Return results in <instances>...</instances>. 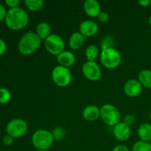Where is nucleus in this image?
<instances>
[{"instance_id":"obj_19","label":"nucleus","mask_w":151,"mask_h":151,"mask_svg":"<svg viewBox=\"0 0 151 151\" xmlns=\"http://www.w3.org/2000/svg\"><path fill=\"white\" fill-rule=\"evenodd\" d=\"M138 81L142 86L151 88V70L144 69L139 74Z\"/></svg>"},{"instance_id":"obj_2","label":"nucleus","mask_w":151,"mask_h":151,"mask_svg":"<svg viewBox=\"0 0 151 151\" xmlns=\"http://www.w3.org/2000/svg\"><path fill=\"white\" fill-rule=\"evenodd\" d=\"M41 41L42 40L35 32H27L24 34L19 40L18 48L24 55H30L39 48Z\"/></svg>"},{"instance_id":"obj_20","label":"nucleus","mask_w":151,"mask_h":151,"mask_svg":"<svg viewBox=\"0 0 151 151\" xmlns=\"http://www.w3.org/2000/svg\"><path fill=\"white\" fill-rule=\"evenodd\" d=\"M100 54V50L98 47L94 44L88 46L85 50V56L87 61H95V59Z\"/></svg>"},{"instance_id":"obj_18","label":"nucleus","mask_w":151,"mask_h":151,"mask_svg":"<svg viewBox=\"0 0 151 151\" xmlns=\"http://www.w3.org/2000/svg\"><path fill=\"white\" fill-rule=\"evenodd\" d=\"M139 137L141 141H151V125L149 123H143L139 127L137 131Z\"/></svg>"},{"instance_id":"obj_1","label":"nucleus","mask_w":151,"mask_h":151,"mask_svg":"<svg viewBox=\"0 0 151 151\" xmlns=\"http://www.w3.org/2000/svg\"><path fill=\"white\" fill-rule=\"evenodd\" d=\"M5 24L12 30H19L27 25L29 22V15L22 7L9 9L7 12Z\"/></svg>"},{"instance_id":"obj_22","label":"nucleus","mask_w":151,"mask_h":151,"mask_svg":"<svg viewBox=\"0 0 151 151\" xmlns=\"http://www.w3.org/2000/svg\"><path fill=\"white\" fill-rule=\"evenodd\" d=\"M114 44H115V40L113 37L111 36V35L105 36L104 38L102 39L101 44H100V47H101V51L102 50H106V49L114 48Z\"/></svg>"},{"instance_id":"obj_16","label":"nucleus","mask_w":151,"mask_h":151,"mask_svg":"<svg viewBox=\"0 0 151 151\" xmlns=\"http://www.w3.org/2000/svg\"><path fill=\"white\" fill-rule=\"evenodd\" d=\"M85 41V37L80 32H75L71 35L69 39V45L73 50H78L82 47Z\"/></svg>"},{"instance_id":"obj_32","label":"nucleus","mask_w":151,"mask_h":151,"mask_svg":"<svg viewBox=\"0 0 151 151\" xmlns=\"http://www.w3.org/2000/svg\"><path fill=\"white\" fill-rule=\"evenodd\" d=\"M112 151H130L129 148L125 145H118L115 146Z\"/></svg>"},{"instance_id":"obj_39","label":"nucleus","mask_w":151,"mask_h":151,"mask_svg":"<svg viewBox=\"0 0 151 151\" xmlns=\"http://www.w3.org/2000/svg\"><path fill=\"white\" fill-rule=\"evenodd\" d=\"M0 75H1V72H0Z\"/></svg>"},{"instance_id":"obj_30","label":"nucleus","mask_w":151,"mask_h":151,"mask_svg":"<svg viewBox=\"0 0 151 151\" xmlns=\"http://www.w3.org/2000/svg\"><path fill=\"white\" fill-rule=\"evenodd\" d=\"M7 12V11L6 10L4 6H3L1 4H0V22H1V21L5 19Z\"/></svg>"},{"instance_id":"obj_10","label":"nucleus","mask_w":151,"mask_h":151,"mask_svg":"<svg viewBox=\"0 0 151 151\" xmlns=\"http://www.w3.org/2000/svg\"><path fill=\"white\" fill-rule=\"evenodd\" d=\"M131 128L124 122H120L114 126L113 134L115 138L120 142H125L131 137Z\"/></svg>"},{"instance_id":"obj_21","label":"nucleus","mask_w":151,"mask_h":151,"mask_svg":"<svg viewBox=\"0 0 151 151\" xmlns=\"http://www.w3.org/2000/svg\"><path fill=\"white\" fill-rule=\"evenodd\" d=\"M24 4L31 11H38L44 6V1L42 0H26Z\"/></svg>"},{"instance_id":"obj_33","label":"nucleus","mask_w":151,"mask_h":151,"mask_svg":"<svg viewBox=\"0 0 151 151\" xmlns=\"http://www.w3.org/2000/svg\"><path fill=\"white\" fill-rule=\"evenodd\" d=\"M139 4L142 7H147L150 4V0H142V1H139Z\"/></svg>"},{"instance_id":"obj_34","label":"nucleus","mask_w":151,"mask_h":151,"mask_svg":"<svg viewBox=\"0 0 151 151\" xmlns=\"http://www.w3.org/2000/svg\"><path fill=\"white\" fill-rule=\"evenodd\" d=\"M149 23H150V24L151 25V16H150V19H149Z\"/></svg>"},{"instance_id":"obj_26","label":"nucleus","mask_w":151,"mask_h":151,"mask_svg":"<svg viewBox=\"0 0 151 151\" xmlns=\"http://www.w3.org/2000/svg\"><path fill=\"white\" fill-rule=\"evenodd\" d=\"M109 19V16L106 12L101 11L100 14L98 15V16H97V19H98L99 22H101V23H106V22H108Z\"/></svg>"},{"instance_id":"obj_4","label":"nucleus","mask_w":151,"mask_h":151,"mask_svg":"<svg viewBox=\"0 0 151 151\" xmlns=\"http://www.w3.org/2000/svg\"><path fill=\"white\" fill-rule=\"evenodd\" d=\"M100 118L109 126H115L120 122L121 114L116 106L105 104L100 108Z\"/></svg>"},{"instance_id":"obj_7","label":"nucleus","mask_w":151,"mask_h":151,"mask_svg":"<svg viewBox=\"0 0 151 151\" xmlns=\"http://www.w3.org/2000/svg\"><path fill=\"white\" fill-rule=\"evenodd\" d=\"M44 46L50 54L58 56L64 51L65 43L60 35L52 33L44 40Z\"/></svg>"},{"instance_id":"obj_9","label":"nucleus","mask_w":151,"mask_h":151,"mask_svg":"<svg viewBox=\"0 0 151 151\" xmlns=\"http://www.w3.org/2000/svg\"><path fill=\"white\" fill-rule=\"evenodd\" d=\"M84 76L91 81H97L101 78L102 70L98 63L95 61H86L82 66Z\"/></svg>"},{"instance_id":"obj_25","label":"nucleus","mask_w":151,"mask_h":151,"mask_svg":"<svg viewBox=\"0 0 151 151\" xmlns=\"http://www.w3.org/2000/svg\"><path fill=\"white\" fill-rule=\"evenodd\" d=\"M52 134L53 138L55 140H60L66 135V131L63 127L57 126L53 129Z\"/></svg>"},{"instance_id":"obj_14","label":"nucleus","mask_w":151,"mask_h":151,"mask_svg":"<svg viewBox=\"0 0 151 151\" xmlns=\"http://www.w3.org/2000/svg\"><path fill=\"white\" fill-rule=\"evenodd\" d=\"M84 119L89 122H94L100 117V109L95 105H88L82 112Z\"/></svg>"},{"instance_id":"obj_23","label":"nucleus","mask_w":151,"mask_h":151,"mask_svg":"<svg viewBox=\"0 0 151 151\" xmlns=\"http://www.w3.org/2000/svg\"><path fill=\"white\" fill-rule=\"evenodd\" d=\"M132 151H151L150 143L144 141H138L133 145Z\"/></svg>"},{"instance_id":"obj_28","label":"nucleus","mask_w":151,"mask_h":151,"mask_svg":"<svg viewBox=\"0 0 151 151\" xmlns=\"http://www.w3.org/2000/svg\"><path fill=\"white\" fill-rule=\"evenodd\" d=\"M13 139H14V138H13L11 136L8 135V134H6V135L4 136V137H3L2 143L6 146H10L13 145Z\"/></svg>"},{"instance_id":"obj_12","label":"nucleus","mask_w":151,"mask_h":151,"mask_svg":"<svg viewBox=\"0 0 151 151\" xmlns=\"http://www.w3.org/2000/svg\"><path fill=\"white\" fill-rule=\"evenodd\" d=\"M98 30V24L92 20L83 21L79 26V32L84 37L94 36L97 33Z\"/></svg>"},{"instance_id":"obj_29","label":"nucleus","mask_w":151,"mask_h":151,"mask_svg":"<svg viewBox=\"0 0 151 151\" xmlns=\"http://www.w3.org/2000/svg\"><path fill=\"white\" fill-rule=\"evenodd\" d=\"M134 122H135V117H134L133 115L128 114V115H126V116H125V119H124V122H125V124H127L128 125H129V126L131 125H132Z\"/></svg>"},{"instance_id":"obj_38","label":"nucleus","mask_w":151,"mask_h":151,"mask_svg":"<svg viewBox=\"0 0 151 151\" xmlns=\"http://www.w3.org/2000/svg\"><path fill=\"white\" fill-rule=\"evenodd\" d=\"M150 5H151V1H150Z\"/></svg>"},{"instance_id":"obj_5","label":"nucleus","mask_w":151,"mask_h":151,"mask_svg":"<svg viewBox=\"0 0 151 151\" xmlns=\"http://www.w3.org/2000/svg\"><path fill=\"white\" fill-rule=\"evenodd\" d=\"M122 57L119 52L115 48L102 50L100 52V61L107 69H115L119 66Z\"/></svg>"},{"instance_id":"obj_15","label":"nucleus","mask_w":151,"mask_h":151,"mask_svg":"<svg viewBox=\"0 0 151 151\" xmlns=\"http://www.w3.org/2000/svg\"><path fill=\"white\" fill-rule=\"evenodd\" d=\"M75 55L72 52L64 50L57 56V60L59 65L66 68H69L75 63Z\"/></svg>"},{"instance_id":"obj_8","label":"nucleus","mask_w":151,"mask_h":151,"mask_svg":"<svg viewBox=\"0 0 151 151\" xmlns=\"http://www.w3.org/2000/svg\"><path fill=\"white\" fill-rule=\"evenodd\" d=\"M28 129L27 123L24 119L16 118L10 120L6 126L7 134L13 138H20L27 133Z\"/></svg>"},{"instance_id":"obj_27","label":"nucleus","mask_w":151,"mask_h":151,"mask_svg":"<svg viewBox=\"0 0 151 151\" xmlns=\"http://www.w3.org/2000/svg\"><path fill=\"white\" fill-rule=\"evenodd\" d=\"M4 3L6 4V5L10 7V9H11L19 7L20 1L19 0H6Z\"/></svg>"},{"instance_id":"obj_24","label":"nucleus","mask_w":151,"mask_h":151,"mask_svg":"<svg viewBox=\"0 0 151 151\" xmlns=\"http://www.w3.org/2000/svg\"><path fill=\"white\" fill-rule=\"evenodd\" d=\"M11 100V93L7 88L1 87L0 88V103L7 104Z\"/></svg>"},{"instance_id":"obj_31","label":"nucleus","mask_w":151,"mask_h":151,"mask_svg":"<svg viewBox=\"0 0 151 151\" xmlns=\"http://www.w3.org/2000/svg\"><path fill=\"white\" fill-rule=\"evenodd\" d=\"M7 50V44L3 39L0 38V56L4 54Z\"/></svg>"},{"instance_id":"obj_35","label":"nucleus","mask_w":151,"mask_h":151,"mask_svg":"<svg viewBox=\"0 0 151 151\" xmlns=\"http://www.w3.org/2000/svg\"><path fill=\"white\" fill-rule=\"evenodd\" d=\"M150 119L151 120V111H150Z\"/></svg>"},{"instance_id":"obj_6","label":"nucleus","mask_w":151,"mask_h":151,"mask_svg":"<svg viewBox=\"0 0 151 151\" xmlns=\"http://www.w3.org/2000/svg\"><path fill=\"white\" fill-rule=\"evenodd\" d=\"M52 79L59 87H66L72 82V72L69 68L58 66H55L52 72Z\"/></svg>"},{"instance_id":"obj_37","label":"nucleus","mask_w":151,"mask_h":151,"mask_svg":"<svg viewBox=\"0 0 151 151\" xmlns=\"http://www.w3.org/2000/svg\"><path fill=\"white\" fill-rule=\"evenodd\" d=\"M150 147H151V143H150Z\"/></svg>"},{"instance_id":"obj_36","label":"nucleus","mask_w":151,"mask_h":151,"mask_svg":"<svg viewBox=\"0 0 151 151\" xmlns=\"http://www.w3.org/2000/svg\"><path fill=\"white\" fill-rule=\"evenodd\" d=\"M36 151H47V150H36Z\"/></svg>"},{"instance_id":"obj_11","label":"nucleus","mask_w":151,"mask_h":151,"mask_svg":"<svg viewBox=\"0 0 151 151\" xmlns=\"http://www.w3.org/2000/svg\"><path fill=\"white\" fill-rule=\"evenodd\" d=\"M123 90L128 97H136L141 94L142 91V86L138 80L131 79L125 83Z\"/></svg>"},{"instance_id":"obj_17","label":"nucleus","mask_w":151,"mask_h":151,"mask_svg":"<svg viewBox=\"0 0 151 151\" xmlns=\"http://www.w3.org/2000/svg\"><path fill=\"white\" fill-rule=\"evenodd\" d=\"M38 37L41 40H46L51 35V27L47 22H40L36 27V32Z\"/></svg>"},{"instance_id":"obj_13","label":"nucleus","mask_w":151,"mask_h":151,"mask_svg":"<svg viewBox=\"0 0 151 151\" xmlns=\"http://www.w3.org/2000/svg\"><path fill=\"white\" fill-rule=\"evenodd\" d=\"M83 9L85 13L90 17H97L101 12L100 4L97 0H86L84 2Z\"/></svg>"},{"instance_id":"obj_3","label":"nucleus","mask_w":151,"mask_h":151,"mask_svg":"<svg viewBox=\"0 0 151 151\" xmlns=\"http://www.w3.org/2000/svg\"><path fill=\"white\" fill-rule=\"evenodd\" d=\"M54 138L52 132L46 129H38L32 136V145L37 150H47L52 146Z\"/></svg>"}]
</instances>
